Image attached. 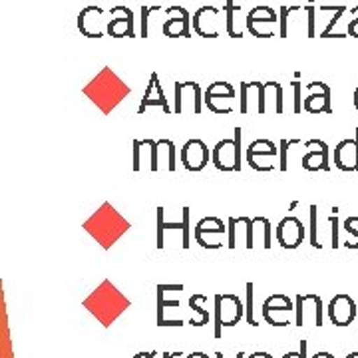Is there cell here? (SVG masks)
Here are the masks:
<instances>
[{
    "label": "cell",
    "instance_id": "6da1fadb",
    "mask_svg": "<svg viewBox=\"0 0 358 358\" xmlns=\"http://www.w3.org/2000/svg\"><path fill=\"white\" fill-rule=\"evenodd\" d=\"M86 94L94 102L100 103L103 110H110L122 100V96L129 94V88L115 76L112 70L106 68V70H102V74L86 88Z\"/></svg>",
    "mask_w": 358,
    "mask_h": 358
},
{
    "label": "cell",
    "instance_id": "7a4b0ae2",
    "mask_svg": "<svg viewBox=\"0 0 358 358\" xmlns=\"http://www.w3.org/2000/svg\"><path fill=\"white\" fill-rule=\"evenodd\" d=\"M263 319L273 327H289L296 322V308L287 294H271L263 303Z\"/></svg>",
    "mask_w": 358,
    "mask_h": 358
},
{
    "label": "cell",
    "instance_id": "3957f363",
    "mask_svg": "<svg viewBox=\"0 0 358 358\" xmlns=\"http://www.w3.org/2000/svg\"><path fill=\"white\" fill-rule=\"evenodd\" d=\"M213 164L219 171H237L241 169V129L235 128L233 140H221L213 148Z\"/></svg>",
    "mask_w": 358,
    "mask_h": 358
},
{
    "label": "cell",
    "instance_id": "277c9868",
    "mask_svg": "<svg viewBox=\"0 0 358 358\" xmlns=\"http://www.w3.org/2000/svg\"><path fill=\"white\" fill-rule=\"evenodd\" d=\"M245 307L235 294H217L215 296V336L221 338L223 327H235L243 319Z\"/></svg>",
    "mask_w": 358,
    "mask_h": 358
},
{
    "label": "cell",
    "instance_id": "5b68a950",
    "mask_svg": "<svg viewBox=\"0 0 358 358\" xmlns=\"http://www.w3.org/2000/svg\"><path fill=\"white\" fill-rule=\"evenodd\" d=\"M245 24L255 38H271L275 36V26L279 24V16L267 4H259L249 10Z\"/></svg>",
    "mask_w": 358,
    "mask_h": 358
},
{
    "label": "cell",
    "instance_id": "8992f818",
    "mask_svg": "<svg viewBox=\"0 0 358 358\" xmlns=\"http://www.w3.org/2000/svg\"><path fill=\"white\" fill-rule=\"evenodd\" d=\"M225 235H227V225L217 217H205L195 225V241L205 249L223 247Z\"/></svg>",
    "mask_w": 358,
    "mask_h": 358
},
{
    "label": "cell",
    "instance_id": "52a82bcc",
    "mask_svg": "<svg viewBox=\"0 0 358 358\" xmlns=\"http://www.w3.org/2000/svg\"><path fill=\"white\" fill-rule=\"evenodd\" d=\"M296 327H322V301L319 294H299L294 301Z\"/></svg>",
    "mask_w": 358,
    "mask_h": 358
},
{
    "label": "cell",
    "instance_id": "ba28073f",
    "mask_svg": "<svg viewBox=\"0 0 358 358\" xmlns=\"http://www.w3.org/2000/svg\"><path fill=\"white\" fill-rule=\"evenodd\" d=\"M166 13L169 18L162 26V32L167 38H189L192 36V14L178 4L169 6Z\"/></svg>",
    "mask_w": 358,
    "mask_h": 358
},
{
    "label": "cell",
    "instance_id": "9c48e42d",
    "mask_svg": "<svg viewBox=\"0 0 358 358\" xmlns=\"http://www.w3.org/2000/svg\"><path fill=\"white\" fill-rule=\"evenodd\" d=\"M108 24H103V8L90 4L86 8H82L78 14V30L88 36V38H102L103 30Z\"/></svg>",
    "mask_w": 358,
    "mask_h": 358
},
{
    "label": "cell",
    "instance_id": "30bf717a",
    "mask_svg": "<svg viewBox=\"0 0 358 358\" xmlns=\"http://www.w3.org/2000/svg\"><path fill=\"white\" fill-rule=\"evenodd\" d=\"M185 103H189V112L201 114L203 100H201V88L195 82H178L176 84V114L185 112Z\"/></svg>",
    "mask_w": 358,
    "mask_h": 358
},
{
    "label": "cell",
    "instance_id": "8fae6325",
    "mask_svg": "<svg viewBox=\"0 0 358 358\" xmlns=\"http://www.w3.org/2000/svg\"><path fill=\"white\" fill-rule=\"evenodd\" d=\"M110 16L112 20L108 22V28L106 32L112 36V38H134L136 36V30H134V13L131 8L124 6V4H117L110 10Z\"/></svg>",
    "mask_w": 358,
    "mask_h": 358
},
{
    "label": "cell",
    "instance_id": "7c38bea8",
    "mask_svg": "<svg viewBox=\"0 0 358 358\" xmlns=\"http://www.w3.org/2000/svg\"><path fill=\"white\" fill-rule=\"evenodd\" d=\"M227 247L235 249L237 243H243L247 249H253V219L249 217H231L227 221Z\"/></svg>",
    "mask_w": 358,
    "mask_h": 358
},
{
    "label": "cell",
    "instance_id": "4fadbf2b",
    "mask_svg": "<svg viewBox=\"0 0 358 358\" xmlns=\"http://www.w3.org/2000/svg\"><path fill=\"white\" fill-rule=\"evenodd\" d=\"M329 319L336 327H348L352 320L357 319V305L348 294H336L327 307Z\"/></svg>",
    "mask_w": 358,
    "mask_h": 358
},
{
    "label": "cell",
    "instance_id": "5bb4252c",
    "mask_svg": "<svg viewBox=\"0 0 358 358\" xmlns=\"http://www.w3.org/2000/svg\"><path fill=\"white\" fill-rule=\"evenodd\" d=\"M305 112L308 114H331V88L324 82H310L305 100Z\"/></svg>",
    "mask_w": 358,
    "mask_h": 358
},
{
    "label": "cell",
    "instance_id": "9a60e30c",
    "mask_svg": "<svg viewBox=\"0 0 358 358\" xmlns=\"http://www.w3.org/2000/svg\"><path fill=\"white\" fill-rule=\"evenodd\" d=\"M209 150L201 140L185 141V145L181 148V164L189 171H201L207 162H209Z\"/></svg>",
    "mask_w": 358,
    "mask_h": 358
},
{
    "label": "cell",
    "instance_id": "2e32d148",
    "mask_svg": "<svg viewBox=\"0 0 358 358\" xmlns=\"http://www.w3.org/2000/svg\"><path fill=\"white\" fill-rule=\"evenodd\" d=\"M277 239L282 249H296L305 239V225L296 217H285L277 225Z\"/></svg>",
    "mask_w": 358,
    "mask_h": 358
},
{
    "label": "cell",
    "instance_id": "e0dca14e",
    "mask_svg": "<svg viewBox=\"0 0 358 358\" xmlns=\"http://www.w3.org/2000/svg\"><path fill=\"white\" fill-rule=\"evenodd\" d=\"M219 16V8L215 6H201L199 10H195L192 18V26L195 34H199L201 38H217L219 28L215 26Z\"/></svg>",
    "mask_w": 358,
    "mask_h": 358
},
{
    "label": "cell",
    "instance_id": "ac0fdd59",
    "mask_svg": "<svg viewBox=\"0 0 358 358\" xmlns=\"http://www.w3.org/2000/svg\"><path fill=\"white\" fill-rule=\"evenodd\" d=\"M166 231H181L183 233V249H189V209L183 207V221L181 223H166L164 221V207H157V249H164Z\"/></svg>",
    "mask_w": 358,
    "mask_h": 358
},
{
    "label": "cell",
    "instance_id": "d6986e66",
    "mask_svg": "<svg viewBox=\"0 0 358 358\" xmlns=\"http://www.w3.org/2000/svg\"><path fill=\"white\" fill-rule=\"evenodd\" d=\"M334 166L343 171H358V129L357 140H343L334 148Z\"/></svg>",
    "mask_w": 358,
    "mask_h": 358
},
{
    "label": "cell",
    "instance_id": "ffe728a7",
    "mask_svg": "<svg viewBox=\"0 0 358 358\" xmlns=\"http://www.w3.org/2000/svg\"><path fill=\"white\" fill-rule=\"evenodd\" d=\"M239 112L249 114L251 112V102L255 103L257 114H265L263 108V84L261 82H243L239 86Z\"/></svg>",
    "mask_w": 358,
    "mask_h": 358
},
{
    "label": "cell",
    "instance_id": "44dd1931",
    "mask_svg": "<svg viewBox=\"0 0 358 358\" xmlns=\"http://www.w3.org/2000/svg\"><path fill=\"white\" fill-rule=\"evenodd\" d=\"M141 164H148L152 171H159L157 166V141L134 140V171H140Z\"/></svg>",
    "mask_w": 358,
    "mask_h": 358
},
{
    "label": "cell",
    "instance_id": "7402d4cb",
    "mask_svg": "<svg viewBox=\"0 0 358 358\" xmlns=\"http://www.w3.org/2000/svg\"><path fill=\"white\" fill-rule=\"evenodd\" d=\"M150 106H159L166 114L171 112V108L167 106V100H166V94H164V90L159 86V76L157 74H152L150 78V86L145 90V94H143V100H141L140 108H138V114H143Z\"/></svg>",
    "mask_w": 358,
    "mask_h": 358
},
{
    "label": "cell",
    "instance_id": "603a6c76",
    "mask_svg": "<svg viewBox=\"0 0 358 358\" xmlns=\"http://www.w3.org/2000/svg\"><path fill=\"white\" fill-rule=\"evenodd\" d=\"M263 108H265V114L267 112H275V114H282L285 112L282 86L279 82H267V84H263Z\"/></svg>",
    "mask_w": 358,
    "mask_h": 358
},
{
    "label": "cell",
    "instance_id": "cb8c5ba5",
    "mask_svg": "<svg viewBox=\"0 0 358 358\" xmlns=\"http://www.w3.org/2000/svg\"><path fill=\"white\" fill-rule=\"evenodd\" d=\"M303 167L307 171H329V148H322L317 152H307L303 155Z\"/></svg>",
    "mask_w": 358,
    "mask_h": 358
},
{
    "label": "cell",
    "instance_id": "d4e9b609",
    "mask_svg": "<svg viewBox=\"0 0 358 358\" xmlns=\"http://www.w3.org/2000/svg\"><path fill=\"white\" fill-rule=\"evenodd\" d=\"M157 166L167 171H176V143L171 140L157 141Z\"/></svg>",
    "mask_w": 358,
    "mask_h": 358
},
{
    "label": "cell",
    "instance_id": "484cf974",
    "mask_svg": "<svg viewBox=\"0 0 358 358\" xmlns=\"http://www.w3.org/2000/svg\"><path fill=\"white\" fill-rule=\"evenodd\" d=\"M247 164L257 171H273L281 169V157H277V154H247Z\"/></svg>",
    "mask_w": 358,
    "mask_h": 358
},
{
    "label": "cell",
    "instance_id": "4316f807",
    "mask_svg": "<svg viewBox=\"0 0 358 358\" xmlns=\"http://www.w3.org/2000/svg\"><path fill=\"white\" fill-rule=\"evenodd\" d=\"M239 10H241V6L235 4V0H227L225 6H223V13H225V18H227V22H225V32L229 34L231 38H243V32L235 28V14L239 13Z\"/></svg>",
    "mask_w": 358,
    "mask_h": 358
},
{
    "label": "cell",
    "instance_id": "83f0119b",
    "mask_svg": "<svg viewBox=\"0 0 358 358\" xmlns=\"http://www.w3.org/2000/svg\"><path fill=\"white\" fill-rule=\"evenodd\" d=\"M261 237V247L271 249V221L267 217H255L253 219V241Z\"/></svg>",
    "mask_w": 358,
    "mask_h": 358
},
{
    "label": "cell",
    "instance_id": "f1b7e54d",
    "mask_svg": "<svg viewBox=\"0 0 358 358\" xmlns=\"http://www.w3.org/2000/svg\"><path fill=\"white\" fill-rule=\"evenodd\" d=\"M205 96H215V98H227L235 100V88L229 82H213L209 88L205 90Z\"/></svg>",
    "mask_w": 358,
    "mask_h": 358
},
{
    "label": "cell",
    "instance_id": "f546056e",
    "mask_svg": "<svg viewBox=\"0 0 358 358\" xmlns=\"http://www.w3.org/2000/svg\"><path fill=\"white\" fill-rule=\"evenodd\" d=\"M154 13H164L159 4H143L141 6V38L150 36V16Z\"/></svg>",
    "mask_w": 358,
    "mask_h": 358
},
{
    "label": "cell",
    "instance_id": "4dcf8cb0",
    "mask_svg": "<svg viewBox=\"0 0 358 358\" xmlns=\"http://www.w3.org/2000/svg\"><path fill=\"white\" fill-rule=\"evenodd\" d=\"M205 103H207V108L213 112V114H231L233 112V108H231V100L227 98H215V96H205Z\"/></svg>",
    "mask_w": 358,
    "mask_h": 358
},
{
    "label": "cell",
    "instance_id": "1f68e13d",
    "mask_svg": "<svg viewBox=\"0 0 358 358\" xmlns=\"http://www.w3.org/2000/svg\"><path fill=\"white\" fill-rule=\"evenodd\" d=\"M205 301L207 299H205L203 294H193V296H189V307H192L193 313L199 315V327H203V324L209 322V313L203 308Z\"/></svg>",
    "mask_w": 358,
    "mask_h": 358
},
{
    "label": "cell",
    "instance_id": "d6a6232c",
    "mask_svg": "<svg viewBox=\"0 0 358 358\" xmlns=\"http://www.w3.org/2000/svg\"><path fill=\"white\" fill-rule=\"evenodd\" d=\"M277 152H279V150H277V145H275L271 140H255L251 145H249V150H247V154L249 155L277 154Z\"/></svg>",
    "mask_w": 358,
    "mask_h": 358
},
{
    "label": "cell",
    "instance_id": "836d02e7",
    "mask_svg": "<svg viewBox=\"0 0 358 358\" xmlns=\"http://www.w3.org/2000/svg\"><path fill=\"white\" fill-rule=\"evenodd\" d=\"M346 13V6L345 4H336V10H334V16L329 20V24H327V28L322 30V34H320V38H329L331 34H333L334 26L338 24V20H341V16Z\"/></svg>",
    "mask_w": 358,
    "mask_h": 358
},
{
    "label": "cell",
    "instance_id": "e575fe53",
    "mask_svg": "<svg viewBox=\"0 0 358 358\" xmlns=\"http://www.w3.org/2000/svg\"><path fill=\"white\" fill-rule=\"evenodd\" d=\"M253 282H247V322L251 327H257L259 322L255 320V307H253Z\"/></svg>",
    "mask_w": 358,
    "mask_h": 358
},
{
    "label": "cell",
    "instance_id": "d590c367",
    "mask_svg": "<svg viewBox=\"0 0 358 358\" xmlns=\"http://www.w3.org/2000/svg\"><path fill=\"white\" fill-rule=\"evenodd\" d=\"M307 10V36L315 38L317 36V28H315V14H317V6H305Z\"/></svg>",
    "mask_w": 358,
    "mask_h": 358
},
{
    "label": "cell",
    "instance_id": "8d00e7d4",
    "mask_svg": "<svg viewBox=\"0 0 358 358\" xmlns=\"http://www.w3.org/2000/svg\"><path fill=\"white\" fill-rule=\"evenodd\" d=\"M301 82L299 80H294L293 82V94H294V106H293V112L294 114H301L303 110H305V102H303V98H301Z\"/></svg>",
    "mask_w": 358,
    "mask_h": 358
},
{
    "label": "cell",
    "instance_id": "74e56055",
    "mask_svg": "<svg viewBox=\"0 0 358 358\" xmlns=\"http://www.w3.org/2000/svg\"><path fill=\"white\" fill-rule=\"evenodd\" d=\"M310 231H313V233H310V245L320 249L319 237H317V207H315V205L310 207Z\"/></svg>",
    "mask_w": 358,
    "mask_h": 358
},
{
    "label": "cell",
    "instance_id": "f35d334b",
    "mask_svg": "<svg viewBox=\"0 0 358 358\" xmlns=\"http://www.w3.org/2000/svg\"><path fill=\"white\" fill-rule=\"evenodd\" d=\"M350 14H352V20L346 26V32H348L352 38H358V6H352V8H350Z\"/></svg>",
    "mask_w": 358,
    "mask_h": 358
},
{
    "label": "cell",
    "instance_id": "ab89813d",
    "mask_svg": "<svg viewBox=\"0 0 358 358\" xmlns=\"http://www.w3.org/2000/svg\"><path fill=\"white\" fill-rule=\"evenodd\" d=\"M296 143H301L299 140H282L281 141V171H287V150L291 148V145H296Z\"/></svg>",
    "mask_w": 358,
    "mask_h": 358
},
{
    "label": "cell",
    "instance_id": "60d3db41",
    "mask_svg": "<svg viewBox=\"0 0 358 358\" xmlns=\"http://www.w3.org/2000/svg\"><path fill=\"white\" fill-rule=\"evenodd\" d=\"M358 217H348L345 221V231L346 233H350V235H355L357 237V243H358Z\"/></svg>",
    "mask_w": 358,
    "mask_h": 358
},
{
    "label": "cell",
    "instance_id": "b9f144b4",
    "mask_svg": "<svg viewBox=\"0 0 358 358\" xmlns=\"http://www.w3.org/2000/svg\"><path fill=\"white\" fill-rule=\"evenodd\" d=\"M282 358H307V341H301V350L299 352H287Z\"/></svg>",
    "mask_w": 358,
    "mask_h": 358
},
{
    "label": "cell",
    "instance_id": "7bdbcfd3",
    "mask_svg": "<svg viewBox=\"0 0 358 358\" xmlns=\"http://www.w3.org/2000/svg\"><path fill=\"white\" fill-rule=\"evenodd\" d=\"M331 225H333V247H338V219H336V213L331 217Z\"/></svg>",
    "mask_w": 358,
    "mask_h": 358
},
{
    "label": "cell",
    "instance_id": "ee69618b",
    "mask_svg": "<svg viewBox=\"0 0 358 358\" xmlns=\"http://www.w3.org/2000/svg\"><path fill=\"white\" fill-rule=\"evenodd\" d=\"M157 352H140V355H136L134 358H155Z\"/></svg>",
    "mask_w": 358,
    "mask_h": 358
},
{
    "label": "cell",
    "instance_id": "f6af8a7d",
    "mask_svg": "<svg viewBox=\"0 0 358 358\" xmlns=\"http://www.w3.org/2000/svg\"><path fill=\"white\" fill-rule=\"evenodd\" d=\"M249 358H273L268 352H255V355H251Z\"/></svg>",
    "mask_w": 358,
    "mask_h": 358
},
{
    "label": "cell",
    "instance_id": "bcb514c9",
    "mask_svg": "<svg viewBox=\"0 0 358 358\" xmlns=\"http://www.w3.org/2000/svg\"><path fill=\"white\" fill-rule=\"evenodd\" d=\"M315 358H334V355H331V352H317Z\"/></svg>",
    "mask_w": 358,
    "mask_h": 358
},
{
    "label": "cell",
    "instance_id": "7dc6e473",
    "mask_svg": "<svg viewBox=\"0 0 358 358\" xmlns=\"http://www.w3.org/2000/svg\"><path fill=\"white\" fill-rule=\"evenodd\" d=\"M181 352H164V357L162 358H178Z\"/></svg>",
    "mask_w": 358,
    "mask_h": 358
},
{
    "label": "cell",
    "instance_id": "c3c4849f",
    "mask_svg": "<svg viewBox=\"0 0 358 358\" xmlns=\"http://www.w3.org/2000/svg\"><path fill=\"white\" fill-rule=\"evenodd\" d=\"M217 358H225L223 357V352H217ZM235 358H245V352H237V355H235Z\"/></svg>",
    "mask_w": 358,
    "mask_h": 358
},
{
    "label": "cell",
    "instance_id": "681fc988",
    "mask_svg": "<svg viewBox=\"0 0 358 358\" xmlns=\"http://www.w3.org/2000/svg\"><path fill=\"white\" fill-rule=\"evenodd\" d=\"M355 108L358 110V88L355 90Z\"/></svg>",
    "mask_w": 358,
    "mask_h": 358
},
{
    "label": "cell",
    "instance_id": "f907efd6",
    "mask_svg": "<svg viewBox=\"0 0 358 358\" xmlns=\"http://www.w3.org/2000/svg\"><path fill=\"white\" fill-rule=\"evenodd\" d=\"M296 205H299V201H293V203H291V207H289V211H293V209H296Z\"/></svg>",
    "mask_w": 358,
    "mask_h": 358
},
{
    "label": "cell",
    "instance_id": "816d5d0a",
    "mask_svg": "<svg viewBox=\"0 0 358 358\" xmlns=\"http://www.w3.org/2000/svg\"><path fill=\"white\" fill-rule=\"evenodd\" d=\"M346 358H358V352H350Z\"/></svg>",
    "mask_w": 358,
    "mask_h": 358
}]
</instances>
